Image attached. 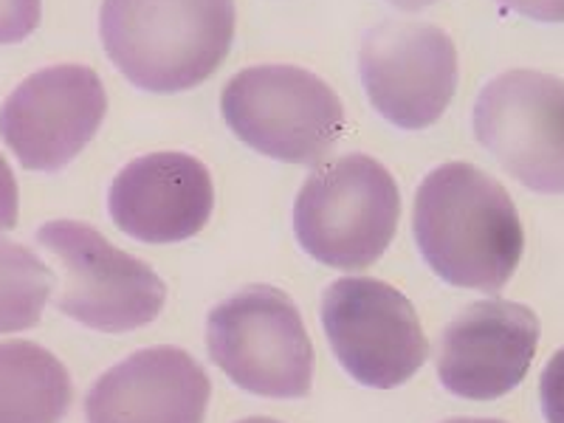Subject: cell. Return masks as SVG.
Wrapping results in <instances>:
<instances>
[{
	"mask_svg": "<svg viewBox=\"0 0 564 423\" xmlns=\"http://www.w3.org/2000/svg\"><path fill=\"white\" fill-rule=\"evenodd\" d=\"M412 231L443 282L486 294L506 289L525 251L520 212L506 186L466 161L441 164L421 181Z\"/></svg>",
	"mask_w": 564,
	"mask_h": 423,
	"instance_id": "1",
	"label": "cell"
},
{
	"mask_svg": "<svg viewBox=\"0 0 564 423\" xmlns=\"http://www.w3.org/2000/svg\"><path fill=\"white\" fill-rule=\"evenodd\" d=\"M235 23V0H105L99 37L135 88L178 94L224 65Z\"/></svg>",
	"mask_w": 564,
	"mask_h": 423,
	"instance_id": "2",
	"label": "cell"
},
{
	"mask_svg": "<svg viewBox=\"0 0 564 423\" xmlns=\"http://www.w3.org/2000/svg\"><path fill=\"white\" fill-rule=\"evenodd\" d=\"M398 218L395 178L365 153L322 164L294 200V235L302 251L339 271H361L384 257Z\"/></svg>",
	"mask_w": 564,
	"mask_h": 423,
	"instance_id": "3",
	"label": "cell"
},
{
	"mask_svg": "<svg viewBox=\"0 0 564 423\" xmlns=\"http://www.w3.org/2000/svg\"><path fill=\"white\" fill-rule=\"evenodd\" d=\"M206 350L243 392L305 398L314 387V345L300 308L274 285H249L206 316Z\"/></svg>",
	"mask_w": 564,
	"mask_h": 423,
	"instance_id": "4",
	"label": "cell"
},
{
	"mask_svg": "<svg viewBox=\"0 0 564 423\" xmlns=\"http://www.w3.org/2000/svg\"><path fill=\"white\" fill-rule=\"evenodd\" d=\"M220 113L243 144L285 164H319L339 141L336 90L300 65H254L226 83Z\"/></svg>",
	"mask_w": 564,
	"mask_h": 423,
	"instance_id": "5",
	"label": "cell"
},
{
	"mask_svg": "<svg viewBox=\"0 0 564 423\" xmlns=\"http://www.w3.org/2000/svg\"><path fill=\"white\" fill-rule=\"evenodd\" d=\"M37 243L65 271L57 296L59 314L102 334H128L161 314L167 285L139 257L116 249L102 231L83 220H48Z\"/></svg>",
	"mask_w": 564,
	"mask_h": 423,
	"instance_id": "6",
	"label": "cell"
},
{
	"mask_svg": "<svg viewBox=\"0 0 564 423\" xmlns=\"http://www.w3.org/2000/svg\"><path fill=\"white\" fill-rule=\"evenodd\" d=\"M322 327L347 376L370 390L406 384L430 359L412 302L372 276L336 280L322 296Z\"/></svg>",
	"mask_w": 564,
	"mask_h": 423,
	"instance_id": "7",
	"label": "cell"
},
{
	"mask_svg": "<svg viewBox=\"0 0 564 423\" xmlns=\"http://www.w3.org/2000/svg\"><path fill=\"white\" fill-rule=\"evenodd\" d=\"M471 122L511 178L533 193L564 195V79L506 70L480 90Z\"/></svg>",
	"mask_w": 564,
	"mask_h": 423,
	"instance_id": "8",
	"label": "cell"
},
{
	"mask_svg": "<svg viewBox=\"0 0 564 423\" xmlns=\"http://www.w3.org/2000/svg\"><path fill=\"white\" fill-rule=\"evenodd\" d=\"M105 113L108 94L97 70L48 65L9 94L0 108V139L26 170L57 173L99 133Z\"/></svg>",
	"mask_w": 564,
	"mask_h": 423,
	"instance_id": "9",
	"label": "cell"
},
{
	"mask_svg": "<svg viewBox=\"0 0 564 423\" xmlns=\"http://www.w3.org/2000/svg\"><path fill=\"white\" fill-rule=\"evenodd\" d=\"M359 77L372 108L401 130L435 124L457 90V48L443 29L384 20L361 40Z\"/></svg>",
	"mask_w": 564,
	"mask_h": 423,
	"instance_id": "10",
	"label": "cell"
},
{
	"mask_svg": "<svg viewBox=\"0 0 564 423\" xmlns=\"http://www.w3.org/2000/svg\"><path fill=\"white\" fill-rule=\"evenodd\" d=\"M539 345V319L511 300L468 305L446 325L437 350V379L452 395L494 401L522 384Z\"/></svg>",
	"mask_w": 564,
	"mask_h": 423,
	"instance_id": "11",
	"label": "cell"
},
{
	"mask_svg": "<svg viewBox=\"0 0 564 423\" xmlns=\"http://www.w3.org/2000/svg\"><path fill=\"white\" fill-rule=\"evenodd\" d=\"M215 209V184L204 161L189 153H150L116 173L108 212L139 243L195 238Z\"/></svg>",
	"mask_w": 564,
	"mask_h": 423,
	"instance_id": "12",
	"label": "cell"
},
{
	"mask_svg": "<svg viewBox=\"0 0 564 423\" xmlns=\"http://www.w3.org/2000/svg\"><path fill=\"white\" fill-rule=\"evenodd\" d=\"M212 381L181 347H148L105 370L85 395L88 423H204Z\"/></svg>",
	"mask_w": 564,
	"mask_h": 423,
	"instance_id": "13",
	"label": "cell"
},
{
	"mask_svg": "<svg viewBox=\"0 0 564 423\" xmlns=\"http://www.w3.org/2000/svg\"><path fill=\"white\" fill-rule=\"evenodd\" d=\"M74 387L63 361L37 341H0V423H59Z\"/></svg>",
	"mask_w": 564,
	"mask_h": 423,
	"instance_id": "14",
	"label": "cell"
},
{
	"mask_svg": "<svg viewBox=\"0 0 564 423\" xmlns=\"http://www.w3.org/2000/svg\"><path fill=\"white\" fill-rule=\"evenodd\" d=\"M52 282L54 271L32 249L0 235V334L37 325Z\"/></svg>",
	"mask_w": 564,
	"mask_h": 423,
	"instance_id": "15",
	"label": "cell"
},
{
	"mask_svg": "<svg viewBox=\"0 0 564 423\" xmlns=\"http://www.w3.org/2000/svg\"><path fill=\"white\" fill-rule=\"evenodd\" d=\"M43 0H0V45L23 43L37 32Z\"/></svg>",
	"mask_w": 564,
	"mask_h": 423,
	"instance_id": "16",
	"label": "cell"
},
{
	"mask_svg": "<svg viewBox=\"0 0 564 423\" xmlns=\"http://www.w3.org/2000/svg\"><path fill=\"white\" fill-rule=\"evenodd\" d=\"M539 401L547 423H564V347L551 356L539 379Z\"/></svg>",
	"mask_w": 564,
	"mask_h": 423,
	"instance_id": "17",
	"label": "cell"
},
{
	"mask_svg": "<svg viewBox=\"0 0 564 423\" xmlns=\"http://www.w3.org/2000/svg\"><path fill=\"white\" fill-rule=\"evenodd\" d=\"M18 181H14V173L7 164V159L0 155V229H14L18 226Z\"/></svg>",
	"mask_w": 564,
	"mask_h": 423,
	"instance_id": "18",
	"label": "cell"
},
{
	"mask_svg": "<svg viewBox=\"0 0 564 423\" xmlns=\"http://www.w3.org/2000/svg\"><path fill=\"white\" fill-rule=\"evenodd\" d=\"M500 3L536 23H564V0H500Z\"/></svg>",
	"mask_w": 564,
	"mask_h": 423,
	"instance_id": "19",
	"label": "cell"
},
{
	"mask_svg": "<svg viewBox=\"0 0 564 423\" xmlns=\"http://www.w3.org/2000/svg\"><path fill=\"white\" fill-rule=\"evenodd\" d=\"M387 3L395 9H404V12H417V9L432 7V3H437V0H387Z\"/></svg>",
	"mask_w": 564,
	"mask_h": 423,
	"instance_id": "20",
	"label": "cell"
},
{
	"mask_svg": "<svg viewBox=\"0 0 564 423\" xmlns=\"http://www.w3.org/2000/svg\"><path fill=\"white\" fill-rule=\"evenodd\" d=\"M446 423H506V421H491V417H455Z\"/></svg>",
	"mask_w": 564,
	"mask_h": 423,
	"instance_id": "21",
	"label": "cell"
},
{
	"mask_svg": "<svg viewBox=\"0 0 564 423\" xmlns=\"http://www.w3.org/2000/svg\"><path fill=\"white\" fill-rule=\"evenodd\" d=\"M238 423H280V421H271V417H246V421Z\"/></svg>",
	"mask_w": 564,
	"mask_h": 423,
	"instance_id": "22",
	"label": "cell"
}]
</instances>
